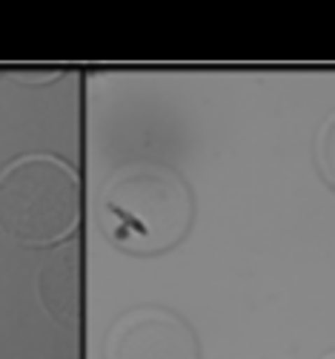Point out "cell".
Segmentation results:
<instances>
[{
    "instance_id": "obj_1",
    "label": "cell",
    "mask_w": 335,
    "mask_h": 359,
    "mask_svg": "<svg viewBox=\"0 0 335 359\" xmlns=\"http://www.w3.org/2000/svg\"><path fill=\"white\" fill-rule=\"evenodd\" d=\"M195 201L184 175L164 164H129L106 178L98 222L109 242L135 256H155L184 242Z\"/></svg>"
},
{
    "instance_id": "obj_2",
    "label": "cell",
    "mask_w": 335,
    "mask_h": 359,
    "mask_svg": "<svg viewBox=\"0 0 335 359\" xmlns=\"http://www.w3.org/2000/svg\"><path fill=\"white\" fill-rule=\"evenodd\" d=\"M3 230L12 242L46 248L66 238L80 219V178L55 156H23L3 170Z\"/></svg>"
},
{
    "instance_id": "obj_3",
    "label": "cell",
    "mask_w": 335,
    "mask_h": 359,
    "mask_svg": "<svg viewBox=\"0 0 335 359\" xmlns=\"http://www.w3.org/2000/svg\"><path fill=\"white\" fill-rule=\"evenodd\" d=\"M104 359H201V351L180 316L164 308H138L109 327Z\"/></svg>"
},
{
    "instance_id": "obj_4",
    "label": "cell",
    "mask_w": 335,
    "mask_h": 359,
    "mask_svg": "<svg viewBox=\"0 0 335 359\" xmlns=\"http://www.w3.org/2000/svg\"><path fill=\"white\" fill-rule=\"evenodd\" d=\"M324 359H335V353H327V356H324Z\"/></svg>"
}]
</instances>
